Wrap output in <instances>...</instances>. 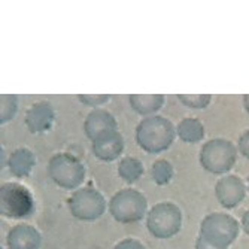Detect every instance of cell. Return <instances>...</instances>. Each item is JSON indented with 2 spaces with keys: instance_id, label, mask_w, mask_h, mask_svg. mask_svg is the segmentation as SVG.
Instances as JSON below:
<instances>
[{
  "instance_id": "cell-1",
  "label": "cell",
  "mask_w": 249,
  "mask_h": 249,
  "mask_svg": "<svg viewBox=\"0 0 249 249\" xmlns=\"http://www.w3.org/2000/svg\"><path fill=\"white\" fill-rule=\"evenodd\" d=\"M136 142L148 154H160L167 151L175 138H176V127L170 120L152 115L143 118L136 125Z\"/></svg>"
},
{
  "instance_id": "cell-2",
  "label": "cell",
  "mask_w": 249,
  "mask_h": 249,
  "mask_svg": "<svg viewBox=\"0 0 249 249\" xmlns=\"http://www.w3.org/2000/svg\"><path fill=\"white\" fill-rule=\"evenodd\" d=\"M240 233V222L224 212H212L200 222L198 237L206 240L215 248L229 249Z\"/></svg>"
},
{
  "instance_id": "cell-3",
  "label": "cell",
  "mask_w": 249,
  "mask_h": 249,
  "mask_svg": "<svg viewBox=\"0 0 249 249\" xmlns=\"http://www.w3.org/2000/svg\"><path fill=\"white\" fill-rule=\"evenodd\" d=\"M109 213L117 222L133 224L139 222L148 215L146 197L134 188H123L110 197L107 205Z\"/></svg>"
},
{
  "instance_id": "cell-4",
  "label": "cell",
  "mask_w": 249,
  "mask_h": 249,
  "mask_svg": "<svg viewBox=\"0 0 249 249\" xmlns=\"http://www.w3.org/2000/svg\"><path fill=\"white\" fill-rule=\"evenodd\" d=\"M198 160L201 167L212 175L229 173L237 160V146L229 139H211L201 146Z\"/></svg>"
},
{
  "instance_id": "cell-5",
  "label": "cell",
  "mask_w": 249,
  "mask_h": 249,
  "mask_svg": "<svg viewBox=\"0 0 249 249\" xmlns=\"http://www.w3.org/2000/svg\"><path fill=\"white\" fill-rule=\"evenodd\" d=\"M182 229V212L170 201L157 203L148 211L146 230L155 239H172Z\"/></svg>"
},
{
  "instance_id": "cell-6",
  "label": "cell",
  "mask_w": 249,
  "mask_h": 249,
  "mask_svg": "<svg viewBox=\"0 0 249 249\" xmlns=\"http://www.w3.org/2000/svg\"><path fill=\"white\" fill-rule=\"evenodd\" d=\"M48 175L63 190H78L85 180V167L72 154L58 152L48 161Z\"/></svg>"
},
{
  "instance_id": "cell-7",
  "label": "cell",
  "mask_w": 249,
  "mask_h": 249,
  "mask_svg": "<svg viewBox=\"0 0 249 249\" xmlns=\"http://www.w3.org/2000/svg\"><path fill=\"white\" fill-rule=\"evenodd\" d=\"M67 206L75 219L91 222L105 213L107 203L103 194L96 188L82 187L73 191V194L67 200Z\"/></svg>"
},
{
  "instance_id": "cell-8",
  "label": "cell",
  "mask_w": 249,
  "mask_h": 249,
  "mask_svg": "<svg viewBox=\"0 0 249 249\" xmlns=\"http://www.w3.org/2000/svg\"><path fill=\"white\" fill-rule=\"evenodd\" d=\"M32 193L19 184L8 182L0 187V215L8 219L27 218L33 213Z\"/></svg>"
},
{
  "instance_id": "cell-9",
  "label": "cell",
  "mask_w": 249,
  "mask_h": 249,
  "mask_svg": "<svg viewBox=\"0 0 249 249\" xmlns=\"http://www.w3.org/2000/svg\"><path fill=\"white\" fill-rule=\"evenodd\" d=\"M246 184L237 175H225L215 184L218 203L225 209H234L246 197Z\"/></svg>"
},
{
  "instance_id": "cell-10",
  "label": "cell",
  "mask_w": 249,
  "mask_h": 249,
  "mask_svg": "<svg viewBox=\"0 0 249 249\" xmlns=\"http://www.w3.org/2000/svg\"><path fill=\"white\" fill-rule=\"evenodd\" d=\"M93 154L97 160L110 163L123 155L124 151V138L118 130H107L91 142Z\"/></svg>"
},
{
  "instance_id": "cell-11",
  "label": "cell",
  "mask_w": 249,
  "mask_h": 249,
  "mask_svg": "<svg viewBox=\"0 0 249 249\" xmlns=\"http://www.w3.org/2000/svg\"><path fill=\"white\" fill-rule=\"evenodd\" d=\"M55 120V110L50 102H36L26 114V125L30 133L42 134L51 130Z\"/></svg>"
},
{
  "instance_id": "cell-12",
  "label": "cell",
  "mask_w": 249,
  "mask_h": 249,
  "mask_svg": "<svg viewBox=\"0 0 249 249\" xmlns=\"http://www.w3.org/2000/svg\"><path fill=\"white\" fill-rule=\"evenodd\" d=\"M42 234L30 224H17L6 234V249H40Z\"/></svg>"
},
{
  "instance_id": "cell-13",
  "label": "cell",
  "mask_w": 249,
  "mask_h": 249,
  "mask_svg": "<svg viewBox=\"0 0 249 249\" xmlns=\"http://www.w3.org/2000/svg\"><path fill=\"white\" fill-rule=\"evenodd\" d=\"M107 130H118V123L109 110L94 109L87 115L84 121V133L89 141H94L99 134Z\"/></svg>"
},
{
  "instance_id": "cell-14",
  "label": "cell",
  "mask_w": 249,
  "mask_h": 249,
  "mask_svg": "<svg viewBox=\"0 0 249 249\" xmlns=\"http://www.w3.org/2000/svg\"><path fill=\"white\" fill-rule=\"evenodd\" d=\"M6 164L15 178H27L35 169L36 157L29 148H17L9 154Z\"/></svg>"
},
{
  "instance_id": "cell-15",
  "label": "cell",
  "mask_w": 249,
  "mask_h": 249,
  "mask_svg": "<svg viewBox=\"0 0 249 249\" xmlns=\"http://www.w3.org/2000/svg\"><path fill=\"white\" fill-rule=\"evenodd\" d=\"M166 97L163 94H130L128 102L136 114L143 118L155 115L164 105Z\"/></svg>"
},
{
  "instance_id": "cell-16",
  "label": "cell",
  "mask_w": 249,
  "mask_h": 249,
  "mask_svg": "<svg viewBox=\"0 0 249 249\" xmlns=\"http://www.w3.org/2000/svg\"><path fill=\"white\" fill-rule=\"evenodd\" d=\"M176 136L185 143H198L205 139L206 128L198 118H184L176 125Z\"/></svg>"
},
{
  "instance_id": "cell-17",
  "label": "cell",
  "mask_w": 249,
  "mask_h": 249,
  "mask_svg": "<svg viewBox=\"0 0 249 249\" xmlns=\"http://www.w3.org/2000/svg\"><path fill=\"white\" fill-rule=\"evenodd\" d=\"M145 167L141 160L134 157H124L118 163V176L127 184H134L142 178Z\"/></svg>"
},
{
  "instance_id": "cell-18",
  "label": "cell",
  "mask_w": 249,
  "mask_h": 249,
  "mask_svg": "<svg viewBox=\"0 0 249 249\" xmlns=\"http://www.w3.org/2000/svg\"><path fill=\"white\" fill-rule=\"evenodd\" d=\"M151 176L157 185H167L173 178V166L167 160H157L151 167Z\"/></svg>"
},
{
  "instance_id": "cell-19",
  "label": "cell",
  "mask_w": 249,
  "mask_h": 249,
  "mask_svg": "<svg viewBox=\"0 0 249 249\" xmlns=\"http://www.w3.org/2000/svg\"><path fill=\"white\" fill-rule=\"evenodd\" d=\"M18 110V97L12 94H2L0 96V124L9 123Z\"/></svg>"
},
{
  "instance_id": "cell-20",
  "label": "cell",
  "mask_w": 249,
  "mask_h": 249,
  "mask_svg": "<svg viewBox=\"0 0 249 249\" xmlns=\"http://www.w3.org/2000/svg\"><path fill=\"white\" fill-rule=\"evenodd\" d=\"M179 102L190 109H206L211 102V94H178Z\"/></svg>"
},
{
  "instance_id": "cell-21",
  "label": "cell",
  "mask_w": 249,
  "mask_h": 249,
  "mask_svg": "<svg viewBox=\"0 0 249 249\" xmlns=\"http://www.w3.org/2000/svg\"><path fill=\"white\" fill-rule=\"evenodd\" d=\"M78 99L85 106L99 109V106H102V105L109 102L110 96L109 94H78Z\"/></svg>"
},
{
  "instance_id": "cell-22",
  "label": "cell",
  "mask_w": 249,
  "mask_h": 249,
  "mask_svg": "<svg viewBox=\"0 0 249 249\" xmlns=\"http://www.w3.org/2000/svg\"><path fill=\"white\" fill-rule=\"evenodd\" d=\"M237 151L242 154V157L249 160V128L242 133V136L237 141Z\"/></svg>"
},
{
  "instance_id": "cell-23",
  "label": "cell",
  "mask_w": 249,
  "mask_h": 249,
  "mask_svg": "<svg viewBox=\"0 0 249 249\" xmlns=\"http://www.w3.org/2000/svg\"><path fill=\"white\" fill-rule=\"evenodd\" d=\"M114 249H146V248L142 242L136 239H123L114 246Z\"/></svg>"
},
{
  "instance_id": "cell-24",
  "label": "cell",
  "mask_w": 249,
  "mask_h": 249,
  "mask_svg": "<svg viewBox=\"0 0 249 249\" xmlns=\"http://www.w3.org/2000/svg\"><path fill=\"white\" fill-rule=\"evenodd\" d=\"M240 227H242L243 233L249 236V209H248V211H246V212L243 213V216H242Z\"/></svg>"
},
{
  "instance_id": "cell-25",
  "label": "cell",
  "mask_w": 249,
  "mask_h": 249,
  "mask_svg": "<svg viewBox=\"0 0 249 249\" xmlns=\"http://www.w3.org/2000/svg\"><path fill=\"white\" fill-rule=\"evenodd\" d=\"M196 249H219V248H215L211 243H208L206 240H203L201 237H197V240H196Z\"/></svg>"
},
{
  "instance_id": "cell-26",
  "label": "cell",
  "mask_w": 249,
  "mask_h": 249,
  "mask_svg": "<svg viewBox=\"0 0 249 249\" xmlns=\"http://www.w3.org/2000/svg\"><path fill=\"white\" fill-rule=\"evenodd\" d=\"M242 102H243V107H245V110L249 114V94H245V96L242 97Z\"/></svg>"
},
{
  "instance_id": "cell-27",
  "label": "cell",
  "mask_w": 249,
  "mask_h": 249,
  "mask_svg": "<svg viewBox=\"0 0 249 249\" xmlns=\"http://www.w3.org/2000/svg\"><path fill=\"white\" fill-rule=\"evenodd\" d=\"M246 188H248V191H249V176H248V179H246Z\"/></svg>"
},
{
  "instance_id": "cell-28",
  "label": "cell",
  "mask_w": 249,
  "mask_h": 249,
  "mask_svg": "<svg viewBox=\"0 0 249 249\" xmlns=\"http://www.w3.org/2000/svg\"><path fill=\"white\" fill-rule=\"evenodd\" d=\"M2 249H3V248H2Z\"/></svg>"
}]
</instances>
